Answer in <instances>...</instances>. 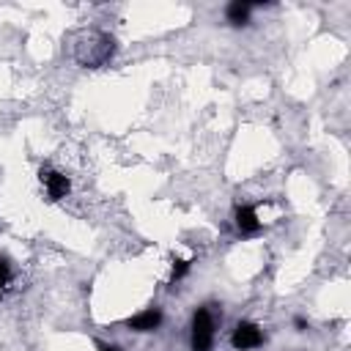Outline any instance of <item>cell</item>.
<instances>
[{"label":"cell","mask_w":351,"mask_h":351,"mask_svg":"<svg viewBox=\"0 0 351 351\" xmlns=\"http://www.w3.org/2000/svg\"><path fill=\"white\" fill-rule=\"evenodd\" d=\"M214 346V315L197 307L192 315V351H211Z\"/></svg>","instance_id":"obj_1"},{"label":"cell","mask_w":351,"mask_h":351,"mask_svg":"<svg viewBox=\"0 0 351 351\" xmlns=\"http://www.w3.org/2000/svg\"><path fill=\"white\" fill-rule=\"evenodd\" d=\"M230 346H233L236 351H252V348L263 346V332H261V326L252 324V321H239L236 329H233V335H230Z\"/></svg>","instance_id":"obj_2"},{"label":"cell","mask_w":351,"mask_h":351,"mask_svg":"<svg viewBox=\"0 0 351 351\" xmlns=\"http://www.w3.org/2000/svg\"><path fill=\"white\" fill-rule=\"evenodd\" d=\"M38 178H41V186H44V192H47L49 200H60V197H66L69 189H71L69 178H66L63 173L52 170V167H41V170H38Z\"/></svg>","instance_id":"obj_3"},{"label":"cell","mask_w":351,"mask_h":351,"mask_svg":"<svg viewBox=\"0 0 351 351\" xmlns=\"http://www.w3.org/2000/svg\"><path fill=\"white\" fill-rule=\"evenodd\" d=\"M159 324H162V310L159 307H148V310H143V313H137L126 321V326L132 332H154V329H159Z\"/></svg>","instance_id":"obj_4"},{"label":"cell","mask_w":351,"mask_h":351,"mask_svg":"<svg viewBox=\"0 0 351 351\" xmlns=\"http://www.w3.org/2000/svg\"><path fill=\"white\" fill-rule=\"evenodd\" d=\"M233 219H236V228L241 236H252L261 230V219H258V211L252 206H236Z\"/></svg>","instance_id":"obj_5"},{"label":"cell","mask_w":351,"mask_h":351,"mask_svg":"<svg viewBox=\"0 0 351 351\" xmlns=\"http://www.w3.org/2000/svg\"><path fill=\"white\" fill-rule=\"evenodd\" d=\"M250 11H252V3H247V0H233V3H228V8H225V19H228L233 27H241V25L250 22Z\"/></svg>","instance_id":"obj_6"},{"label":"cell","mask_w":351,"mask_h":351,"mask_svg":"<svg viewBox=\"0 0 351 351\" xmlns=\"http://www.w3.org/2000/svg\"><path fill=\"white\" fill-rule=\"evenodd\" d=\"M189 269H192V261H181V258H176V261H173V271H170V280H173V282L184 280V277L189 274Z\"/></svg>","instance_id":"obj_7"},{"label":"cell","mask_w":351,"mask_h":351,"mask_svg":"<svg viewBox=\"0 0 351 351\" xmlns=\"http://www.w3.org/2000/svg\"><path fill=\"white\" fill-rule=\"evenodd\" d=\"M8 277H11V269H8V263L0 258V288L8 282Z\"/></svg>","instance_id":"obj_8"},{"label":"cell","mask_w":351,"mask_h":351,"mask_svg":"<svg viewBox=\"0 0 351 351\" xmlns=\"http://www.w3.org/2000/svg\"><path fill=\"white\" fill-rule=\"evenodd\" d=\"M293 326H296V332H304V329H307V318L296 315V318H293Z\"/></svg>","instance_id":"obj_9"},{"label":"cell","mask_w":351,"mask_h":351,"mask_svg":"<svg viewBox=\"0 0 351 351\" xmlns=\"http://www.w3.org/2000/svg\"><path fill=\"white\" fill-rule=\"evenodd\" d=\"M99 351H118V348H115V346H104V343H101V346H99Z\"/></svg>","instance_id":"obj_10"}]
</instances>
